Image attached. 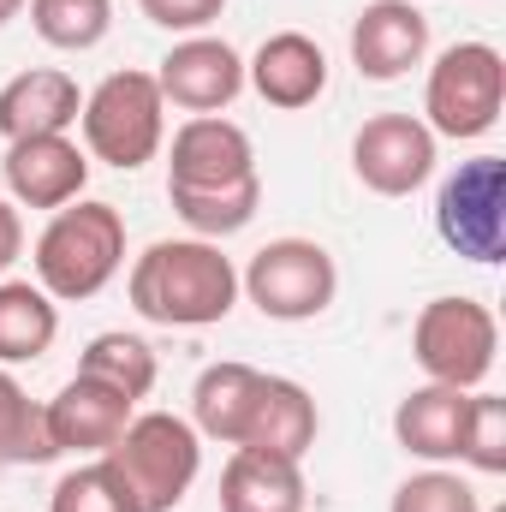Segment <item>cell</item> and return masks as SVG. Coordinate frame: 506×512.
<instances>
[{
  "mask_svg": "<svg viewBox=\"0 0 506 512\" xmlns=\"http://www.w3.org/2000/svg\"><path fill=\"white\" fill-rule=\"evenodd\" d=\"M126 298L155 328H215L239 304V268L215 239H155L131 262Z\"/></svg>",
  "mask_w": 506,
  "mask_h": 512,
  "instance_id": "cell-1",
  "label": "cell"
},
{
  "mask_svg": "<svg viewBox=\"0 0 506 512\" xmlns=\"http://www.w3.org/2000/svg\"><path fill=\"white\" fill-rule=\"evenodd\" d=\"M126 268V221L114 203H66L36 239V286L54 304L96 298Z\"/></svg>",
  "mask_w": 506,
  "mask_h": 512,
  "instance_id": "cell-2",
  "label": "cell"
},
{
  "mask_svg": "<svg viewBox=\"0 0 506 512\" xmlns=\"http://www.w3.org/2000/svg\"><path fill=\"white\" fill-rule=\"evenodd\" d=\"M102 459L126 483L137 512H173L203 471V435L173 411H143L120 429V441Z\"/></svg>",
  "mask_w": 506,
  "mask_h": 512,
  "instance_id": "cell-3",
  "label": "cell"
},
{
  "mask_svg": "<svg viewBox=\"0 0 506 512\" xmlns=\"http://www.w3.org/2000/svg\"><path fill=\"white\" fill-rule=\"evenodd\" d=\"M78 126H84L90 161H108L120 173H137L143 161H155L167 137V102L155 90V72H108L84 96Z\"/></svg>",
  "mask_w": 506,
  "mask_h": 512,
  "instance_id": "cell-4",
  "label": "cell"
},
{
  "mask_svg": "<svg viewBox=\"0 0 506 512\" xmlns=\"http://www.w3.org/2000/svg\"><path fill=\"white\" fill-rule=\"evenodd\" d=\"M501 322L483 298H429L411 322V358L429 382L477 393L495 376Z\"/></svg>",
  "mask_w": 506,
  "mask_h": 512,
  "instance_id": "cell-5",
  "label": "cell"
},
{
  "mask_svg": "<svg viewBox=\"0 0 506 512\" xmlns=\"http://www.w3.org/2000/svg\"><path fill=\"white\" fill-rule=\"evenodd\" d=\"M506 108V60L495 42H453L423 84V126L453 143L489 137Z\"/></svg>",
  "mask_w": 506,
  "mask_h": 512,
  "instance_id": "cell-6",
  "label": "cell"
},
{
  "mask_svg": "<svg viewBox=\"0 0 506 512\" xmlns=\"http://www.w3.org/2000/svg\"><path fill=\"white\" fill-rule=\"evenodd\" d=\"M239 292L251 298L268 322H310L334 304L340 268L316 239H268L239 274Z\"/></svg>",
  "mask_w": 506,
  "mask_h": 512,
  "instance_id": "cell-7",
  "label": "cell"
},
{
  "mask_svg": "<svg viewBox=\"0 0 506 512\" xmlns=\"http://www.w3.org/2000/svg\"><path fill=\"white\" fill-rule=\"evenodd\" d=\"M435 233L465 262H501L506 256V161L471 155L459 173H447L435 197Z\"/></svg>",
  "mask_w": 506,
  "mask_h": 512,
  "instance_id": "cell-8",
  "label": "cell"
},
{
  "mask_svg": "<svg viewBox=\"0 0 506 512\" xmlns=\"http://www.w3.org/2000/svg\"><path fill=\"white\" fill-rule=\"evenodd\" d=\"M352 173L376 197H411L435 173V131L417 114H376L352 137Z\"/></svg>",
  "mask_w": 506,
  "mask_h": 512,
  "instance_id": "cell-9",
  "label": "cell"
},
{
  "mask_svg": "<svg viewBox=\"0 0 506 512\" xmlns=\"http://www.w3.org/2000/svg\"><path fill=\"white\" fill-rule=\"evenodd\" d=\"M155 90H161V102H173L185 114H221L245 90V60L221 36H185V42H173L161 54Z\"/></svg>",
  "mask_w": 506,
  "mask_h": 512,
  "instance_id": "cell-10",
  "label": "cell"
},
{
  "mask_svg": "<svg viewBox=\"0 0 506 512\" xmlns=\"http://www.w3.org/2000/svg\"><path fill=\"white\" fill-rule=\"evenodd\" d=\"M239 179H256V149L245 126H233L221 114H191L173 131L167 191H227Z\"/></svg>",
  "mask_w": 506,
  "mask_h": 512,
  "instance_id": "cell-11",
  "label": "cell"
},
{
  "mask_svg": "<svg viewBox=\"0 0 506 512\" xmlns=\"http://www.w3.org/2000/svg\"><path fill=\"white\" fill-rule=\"evenodd\" d=\"M0 179H6V197L18 209H66L90 185V155L66 131L60 137H18L0 155Z\"/></svg>",
  "mask_w": 506,
  "mask_h": 512,
  "instance_id": "cell-12",
  "label": "cell"
},
{
  "mask_svg": "<svg viewBox=\"0 0 506 512\" xmlns=\"http://www.w3.org/2000/svg\"><path fill=\"white\" fill-rule=\"evenodd\" d=\"M131 417H137V405L126 393H114L108 382H96V376H72L42 405V429H48L54 459L60 453H108Z\"/></svg>",
  "mask_w": 506,
  "mask_h": 512,
  "instance_id": "cell-13",
  "label": "cell"
},
{
  "mask_svg": "<svg viewBox=\"0 0 506 512\" xmlns=\"http://www.w3.org/2000/svg\"><path fill=\"white\" fill-rule=\"evenodd\" d=\"M429 54V18L417 0H370L352 18V66L376 84L405 78Z\"/></svg>",
  "mask_w": 506,
  "mask_h": 512,
  "instance_id": "cell-14",
  "label": "cell"
},
{
  "mask_svg": "<svg viewBox=\"0 0 506 512\" xmlns=\"http://www.w3.org/2000/svg\"><path fill=\"white\" fill-rule=\"evenodd\" d=\"M245 84H251L268 108L298 114V108H310V102L328 90V54H322V42L304 36V30H274V36L251 54Z\"/></svg>",
  "mask_w": 506,
  "mask_h": 512,
  "instance_id": "cell-15",
  "label": "cell"
},
{
  "mask_svg": "<svg viewBox=\"0 0 506 512\" xmlns=\"http://www.w3.org/2000/svg\"><path fill=\"white\" fill-rule=\"evenodd\" d=\"M78 114H84V90L60 66H30V72L0 84V137L6 143H18V137H60V131L78 126Z\"/></svg>",
  "mask_w": 506,
  "mask_h": 512,
  "instance_id": "cell-16",
  "label": "cell"
},
{
  "mask_svg": "<svg viewBox=\"0 0 506 512\" xmlns=\"http://www.w3.org/2000/svg\"><path fill=\"white\" fill-rule=\"evenodd\" d=\"M465 411H471V393L441 382L411 387L393 411V441L411 453V459H429V465H447L459 459V441H465Z\"/></svg>",
  "mask_w": 506,
  "mask_h": 512,
  "instance_id": "cell-17",
  "label": "cell"
},
{
  "mask_svg": "<svg viewBox=\"0 0 506 512\" xmlns=\"http://www.w3.org/2000/svg\"><path fill=\"white\" fill-rule=\"evenodd\" d=\"M316 429H322V417H316V399H310L304 387L292 382V376H262L251 429H245V441H239V447L304 465V453L316 447Z\"/></svg>",
  "mask_w": 506,
  "mask_h": 512,
  "instance_id": "cell-18",
  "label": "cell"
},
{
  "mask_svg": "<svg viewBox=\"0 0 506 512\" xmlns=\"http://www.w3.org/2000/svg\"><path fill=\"white\" fill-rule=\"evenodd\" d=\"M256 393H262V370L227 358V364H209L197 387H191V429L221 441V447H239L245 429H251Z\"/></svg>",
  "mask_w": 506,
  "mask_h": 512,
  "instance_id": "cell-19",
  "label": "cell"
},
{
  "mask_svg": "<svg viewBox=\"0 0 506 512\" xmlns=\"http://www.w3.org/2000/svg\"><path fill=\"white\" fill-rule=\"evenodd\" d=\"M304 507H310V489H304V471L292 459L233 447V459L221 471V512H304Z\"/></svg>",
  "mask_w": 506,
  "mask_h": 512,
  "instance_id": "cell-20",
  "label": "cell"
},
{
  "mask_svg": "<svg viewBox=\"0 0 506 512\" xmlns=\"http://www.w3.org/2000/svg\"><path fill=\"white\" fill-rule=\"evenodd\" d=\"M60 334V304L36 280H0V364H36Z\"/></svg>",
  "mask_w": 506,
  "mask_h": 512,
  "instance_id": "cell-21",
  "label": "cell"
},
{
  "mask_svg": "<svg viewBox=\"0 0 506 512\" xmlns=\"http://www.w3.org/2000/svg\"><path fill=\"white\" fill-rule=\"evenodd\" d=\"M167 203L191 227V239H233L262 209V179H239L227 191H167Z\"/></svg>",
  "mask_w": 506,
  "mask_h": 512,
  "instance_id": "cell-22",
  "label": "cell"
},
{
  "mask_svg": "<svg viewBox=\"0 0 506 512\" xmlns=\"http://www.w3.org/2000/svg\"><path fill=\"white\" fill-rule=\"evenodd\" d=\"M30 30L60 54H90L114 30V0H24Z\"/></svg>",
  "mask_w": 506,
  "mask_h": 512,
  "instance_id": "cell-23",
  "label": "cell"
},
{
  "mask_svg": "<svg viewBox=\"0 0 506 512\" xmlns=\"http://www.w3.org/2000/svg\"><path fill=\"white\" fill-rule=\"evenodd\" d=\"M78 376H96V382H108L114 393H126L131 405H137V399L155 387V352H149V340L114 328V334H96V340L84 346Z\"/></svg>",
  "mask_w": 506,
  "mask_h": 512,
  "instance_id": "cell-24",
  "label": "cell"
},
{
  "mask_svg": "<svg viewBox=\"0 0 506 512\" xmlns=\"http://www.w3.org/2000/svg\"><path fill=\"white\" fill-rule=\"evenodd\" d=\"M48 429H42V405L6 376L0 364V465H48Z\"/></svg>",
  "mask_w": 506,
  "mask_h": 512,
  "instance_id": "cell-25",
  "label": "cell"
},
{
  "mask_svg": "<svg viewBox=\"0 0 506 512\" xmlns=\"http://www.w3.org/2000/svg\"><path fill=\"white\" fill-rule=\"evenodd\" d=\"M48 512H137L126 495V483L114 477L108 459H90L78 471H66L48 495Z\"/></svg>",
  "mask_w": 506,
  "mask_h": 512,
  "instance_id": "cell-26",
  "label": "cell"
},
{
  "mask_svg": "<svg viewBox=\"0 0 506 512\" xmlns=\"http://www.w3.org/2000/svg\"><path fill=\"white\" fill-rule=\"evenodd\" d=\"M459 459H465L471 471H483V477H501L506 471V399L501 393H471Z\"/></svg>",
  "mask_w": 506,
  "mask_h": 512,
  "instance_id": "cell-27",
  "label": "cell"
},
{
  "mask_svg": "<svg viewBox=\"0 0 506 512\" xmlns=\"http://www.w3.org/2000/svg\"><path fill=\"white\" fill-rule=\"evenodd\" d=\"M387 512H483L477 489L453 471H417L393 489V507Z\"/></svg>",
  "mask_w": 506,
  "mask_h": 512,
  "instance_id": "cell-28",
  "label": "cell"
},
{
  "mask_svg": "<svg viewBox=\"0 0 506 512\" xmlns=\"http://www.w3.org/2000/svg\"><path fill=\"white\" fill-rule=\"evenodd\" d=\"M137 6H143L149 24L179 30V36H203V30L227 12V0H137Z\"/></svg>",
  "mask_w": 506,
  "mask_h": 512,
  "instance_id": "cell-29",
  "label": "cell"
},
{
  "mask_svg": "<svg viewBox=\"0 0 506 512\" xmlns=\"http://www.w3.org/2000/svg\"><path fill=\"white\" fill-rule=\"evenodd\" d=\"M24 256V221H18V203L0 197V274Z\"/></svg>",
  "mask_w": 506,
  "mask_h": 512,
  "instance_id": "cell-30",
  "label": "cell"
},
{
  "mask_svg": "<svg viewBox=\"0 0 506 512\" xmlns=\"http://www.w3.org/2000/svg\"><path fill=\"white\" fill-rule=\"evenodd\" d=\"M18 12H24V0H0V24H12Z\"/></svg>",
  "mask_w": 506,
  "mask_h": 512,
  "instance_id": "cell-31",
  "label": "cell"
},
{
  "mask_svg": "<svg viewBox=\"0 0 506 512\" xmlns=\"http://www.w3.org/2000/svg\"><path fill=\"white\" fill-rule=\"evenodd\" d=\"M495 512H506V507H495Z\"/></svg>",
  "mask_w": 506,
  "mask_h": 512,
  "instance_id": "cell-32",
  "label": "cell"
}]
</instances>
